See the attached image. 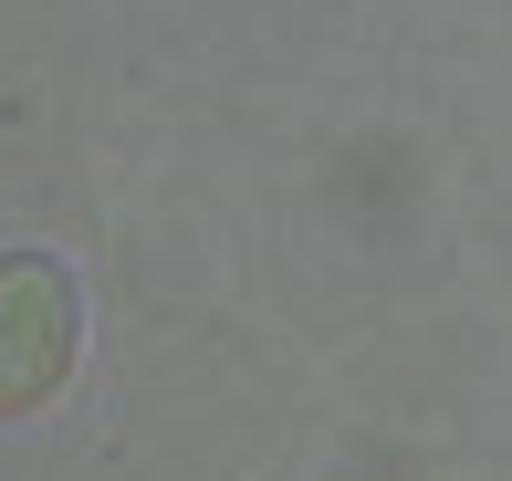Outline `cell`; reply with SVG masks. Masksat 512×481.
I'll return each mask as SVG.
<instances>
[{
  "instance_id": "obj_1",
  "label": "cell",
  "mask_w": 512,
  "mask_h": 481,
  "mask_svg": "<svg viewBox=\"0 0 512 481\" xmlns=\"http://www.w3.org/2000/svg\"><path fill=\"white\" fill-rule=\"evenodd\" d=\"M74 272L53 251H0V419H32L63 377H74Z\"/></svg>"
}]
</instances>
